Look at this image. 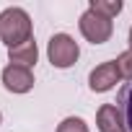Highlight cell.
<instances>
[{
    "instance_id": "3",
    "label": "cell",
    "mask_w": 132,
    "mask_h": 132,
    "mask_svg": "<svg viewBox=\"0 0 132 132\" xmlns=\"http://www.w3.org/2000/svg\"><path fill=\"white\" fill-rule=\"evenodd\" d=\"M78 26H80V34H83L91 44H104V42H109L111 34H114V23H111V18H106V16L91 11V8L80 16Z\"/></svg>"
},
{
    "instance_id": "8",
    "label": "cell",
    "mask_w": 132,
    "mask_h": 132,
    "mask_svg": "<svg viewBox=\"0 0 132 132\" xmlns=\"http://www.w3.org/2000/svg\"><path fill=\"white\" fill-rule=\"evenodd\" d=\"M117 109L124 124V132H132V83H124L117 96Z\"/></svg>"
},
{
    "instance_id": "9",
    "label": "cell",
    "mask_w": 132,
    "mask_h": 132,
    "mask_svg": "<svg viewBox=\"0 0 132 132\" xmlns=\"http://www.w3.org/2000/svg\"><path fill=\"white\" fill-rule=\"evenodd\" d=\"M88 8L96 11V13H101V16H106V18H114V16L122 13L124 5H122V0H91Z\"/></svg>"
},
{
    "instance_id": "7",
    "label": "cell",
    "mask_w": 132,
    "mask_h": 132,
    "mask_svg": "<svg viewBox=\"0 0 132 132\" xmlns=\"http://www.w3.org/2000/svg\"><path fill=\"white\" fill-rule=\"evenodd\" d=\"M96 124L101 132H124V124H122V117H119V109L114 104H104L96 114Z\"/></svg>"
},
{
    "instance_id": "5",
    "label": "cell",
    "mask_w": 132,
    "mask_h": 132,
    "mask_svg": "<svg viewBox=\"0 0 132 132\" xmlns=\"http://www.w3.org/2000/svg\"><path fill=\"white\" fill-rule=\"evenodd\" d=\"M3 86L11 93H29L34 88V73L23 65H8L3 70Z\"/></svg>"
},
{
    "instance_id": "13",
    "label": "cell",
    "mask_w": 132,
    "mask_h": 132,
    "mask_svg": "<svg viewBox=\"0 0 132 132\" xmlns=\"http://www.w3.org/2000/svg\"><path fill=\"white\" fill-rule=\"evenodd\" d=\"M0 119H3V117H0Z\"/></svg>"
},
{
    "instance_id": "11",
    "label": "cell",
    "mask_w": 132,
    "mask_h": 132,
    "mask_svg": "<svg viewBox=\"0 0 132 132\" xmlns=\"http://www.w3.org/2000/svg\"><path fill=\"white\" fill-rule=\"evenodd\" d=\"M57 132H88V124L80 119V117H68V119H62Z\"/></svg>"
},
{
    "instance_id": "4",
    "label": "cell",
    "mask_w": 132,
    "mask_h": 132,
    "mask_svg": "<svg viewBox=\"0 0 132 132\" xmlns=\"http://www.w3.org/2000/svg\"><path fill=\"white\" fill-rule=\"evenodd\" d=\"M119 80H122V75H119V68H117V60H109V62L96 65V68L91 70V75H88V86H91L93 93H106Z\"/></svg>"
},
{
    "instance_id": "1",
    "label": "cell",
    "mask_w": 132,
    "mask_h": 132,
    "mask_svg": "<svg viewBox=\"0 0 132 132\" xmlns=\"http://www.w3.org/2000/svg\"><path fill=\"white\" fill-rule=\"evenodd\" d=\"M0 39L8 44V49L31 39V18L23 8H5L0 13Z\"/></svg>"
},
{
    "instance_id": "6",
    "label": "cell",
    "mask_w": 132,
    "mask_h": 132,
    "mask_svg": "<svg viewBox=\"0 0 132 132\" xmlns=\"http://www.w3.org/2000/svg\"><path fill=\"white\" fill-rule=\"evenodd\" d=\"M36 57H39V49H36L34 36H31L29 42H23V44H18V47L8 49V60H11V65H23V68H34V65H36Z\"/></svg>"
},
{
    "instance_id": "10",
    "label": "cell",
    "mask_w": 132,
    "mask_h": 132,
    "mask_svg": "<svg viewBox=\"0 0 132 132\" xmlns=\"http://www.w3.org/2000/svg\"><path fill=\"white\" fill-rule=\"evenodd\" d=\"M117 68H119V75L132 83V49H127L117 57Z\"/></svg>"
},
{
    "instance_id": "2",
    "label": "cell",
    "mask_w": 132,
    "mask_h": 132,
    "mask_svg": "<svg viewBox=\"0 0 132 132\" xmlns=\"http://www.w3.org/2000/svg\"><path fill=\"white\" fill-rule=\"evenodd\" d=\"M47 57H49V62L54 68L65 70V68H70V65L78 62L80 47H78V42L70 34H54L49 39V44H47Z\"/></svg>"
},
{
    "instance_id": "12",
    "label": "cell",
    "mask_w": 132,
    "mask_h": 132,
    "mask_svg": "<svg viewBox=\"0 0 132 132\" xmlns=\"http://www.w3.org/2000/svg\"><path fill=\"white\" fill-rule=\"evenodd\" d=\"M129 49H132V29H129Z\"/></svg>"
}]
</instances>
